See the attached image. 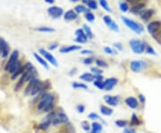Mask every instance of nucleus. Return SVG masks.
I'll return each mask as SVG.
<instances>
[{
  "label": "nucleus",
  "mask_w": 161,
  "mask_h": 133,
  "mask_svg": "<svg viewBox=\"0 0 161 133\" xmlns=\"http://www.w3.org/2000/svg\"><path fill=\"white\" fill-rule=\"evenodd\" d=\"M91 72L93 75H98V74H103V71L101 69H99L98 67H92L91 68Z\"/></svg>",
  "instance_id": "39"
},
{
  "label": "nucleus",
  "mask_w": 161,
  "mask_h": 133,
  "mask_svg": "<svg viewBox=\"0 0 161 133\" xmlns=\"http://www.w3.org/2000/svg\"><path fill=\"white\" fill-rule=\"evenodd\" d=\"M148 67V64L146 62L141 60H134L132 61L130 63V68L134 72H141Z\"/></svg>",
  "instance_id": "5"
},
{
  "label": "nucleus",
  "mask_w": 161,
  "mask_h": 133,
  "mask_svg": "<svg viewBox=\"0 0 161 133\" xmlns=\"http://www.w3.org/2000/svg\"><path fill=\"white\" fill-rule=\"evenodd\" d=\"M47 14L53 19H57L60 18L64 14V10L62 7L59 6H50L47 9Z\"/></svg>",
  "instance_id": "6"
},
{
  "label": "nucleus",
  "mask_w": 161,
  "mask_h": 133,
  "mask_svg": "<svg viewBox=\"0 0 161 133\" xmlns=\"http://www.w3.org/2000/svg\"><path fill=\"white\" fill-rule=\"evenodd\" d=\"M55 97L50 93H45L39 99V102L37 105L38 109L43 111L44 113H50L55 107Z\"/></svg>",
  "instance_id": "2"
},
{
  "label": "nucleus",
  "mask_w": 161,
  "mask_h": 133,
  "mask_svg": "<svg viewBox=\"0 0 161 133\" xmlns=\"http://www.w3.org/2000/svg\"><path fill=\"white\" fill-rule=\"evenodd\" d=\"M121 19H122L123 22L125 24V25L129 29H131L132 30H133L134 32H136L137 34H141V33L143 31V27L141 25V24L137 23L136 22H134V21H133L131 19H129L127 17H124V16H122V17H121Z\"/></svg>",
  "instance_id": "3"
},
{
  "label": "nucleus",
  "mask_w": 161,
  "mask_h": 133,
  "mask_svg": "<svg viewBox=\"0 0 161 133\" xmlns=\"http://www.w3.org/2000/svg\"><path fill=\"white\" fill-rule=\"evenodd\" d=\"M99 3L100 6L103 8V9H104L105 11L109 12V13L112 12L111 8H110V6H109V5H108V3L107 0H99Z\"/></svg>",
  "instance_id": "27"
},
{
  "label": "nucleus",
  "mask_w": 161,
  "mask_h": 133,
  "mask_svg": "<svg viewBox=\"0 0 161 133\" xmlns=\"http://www.w3.org/2000/svg\"><path fill=\"white\" fill-rule=\"evenodd\" d=\"M45 2L47 3V4H49V5H52L55 3V0H45Z\"/></svg>",
  "instance_id": "54"
},
{
  "label": "nucleus",
  "mask_w": 161,
  "mask_h": 133,
  "mask_svg": "<svg viewBox=\"0 0 161 133\" xmlns=\"http://www.w3.org/2000/svg\"><path fill=\"white\" fill-rule=\"evenodd\" d=\"M145 8V4L143 3H138V4H135L133 6L131 7V9H130V12L132 14H140L141 11H143V9Z\"/></svg>",
  "instance_id": "17"
},
{
  "label": "nucleus",
  "mask_w": 161,
  "mask_h": 133,
  "mask_svg": "<svg viewBox=\"0 0 161 133\" xmlns=\"http://www.w3.org/2000/svg\"><path fill=\"white\" fill-rule=\"evenodd\" d=\"M19 51L18 50H14L12 52V54L10 55V57H9V60H8V62L6 63L5 64V70L8 72V70L10 69L11 66L15 63V62H17L19 59Z\"/></svg>",
  "instance_id": "11"
},
{
  "label": "nucleus",
  "mask_w": 161,
  "mask_h": 133,
  "mask_svg": "<svg viewBox=\"0 0 161 133\" xmlns=\"http://www.w3.org/2000/svg\"><path fill=\"white\" fill-rule=\"evenodd\" d=\"M104 51H105V53H107L108 55H115L116 53L115 50H113V49L111 47H104Z\"/></svg>",
  "instance_id": "41"
},
{
  "label": "nucleus",
  "mask_w": 161,
  "mask_h": 133,
  "mask_svg": "<svg viewBox=\"0 0 161 133\" xmlns=\"http://www.w3.org/2000/svg\"><path fill=\"white\" fill-rule=\"evenodd\" d=\"M153 14H154V11H153L152 9H147V10L141 11L140 13V16L143 21H148L153 15Z\"/></svg>",
  "instance_id": "18"
},
{
  "label": "nucleus",
  "mask_w": 161,
  "mask_h": 133,
  "mask_svg": "<svg viewBox=\"0 0 161 133\" xmlns=\"http://www.w3.org/2000/svg\"><path fill=\"white\" fill-rule=\"evenodd\" d=\"M104 83H105V88L104 90L106 91H110L114 88L115 86L117 85L118 83V80L116 79V78H109V79H107L106 80H104Z\"/></svg>",
  "instance_id": "13"
},
{
  "label": "nucleus",
  "mask_w": 161,
  "mask_h": 133,
  "mask_svg": "<svg viewBox=\"0 0 161 133\" xmlns=\"http://www.w3.org/2000/svg\"><path fill=\"white\" fill-rule=\"evenodd\" d=\"M139 100L141 101V104H145V101H146V99H145V97L142 94H139Z\"/></svg>",
  "instance_id": "49"
},
{
  "label": "nucleus",
  "mask_w": 161,
  "mask_h": 133,
  "mask_svg": "<svg viewBox=\"0 0 161 133\" xmlns=\"http://www.w3.org/2000/svg\"><path fill=\"white\" fill-rule=\"evenodd\" d=\"M9 50H10V47H9V45L7 44V42L5 40V42L3 44V47H2V52H1V55L5 58L8 56L9 55Z\"/></svg>",
  "instance_id": "24"
},
{
  "label": "nucleus",
  "mask_w": 161,
  "mask_h": 133,
  "mask_svg": "<svg viewBox=\"0 0 161 133\" xmlns=\"http://www.w3.org/2000/svg\"><path fill=\"white\" fill-rule=\"evenodd\" d=\"M5 42V39L0 38V55H1V52H2V47H3V44Z\"/></svg>",
  "instance_id": "51"
},
{
  "label": "nucleus",
  "mask_w": 161,
  "mask_h": 133,
  "mask_svg": "<svg viewBox=\"0 0 161 133\" xmlns=\"http://www.w3.org/2000/svg\"><path fill=\"white\" fill-rule=\"evenodd\" d=\"M114 47L116 49H117V50H123V45L121 43H114Z\"/></svg>",
  "instance_id": "46"
},
{
  "label": "nucleus",
  "mask_w": 161,
  "mask_h": 133,
  "mask_svg": "<svg viewBox=\"0 0 161 133\" xmlns=\"http://www.w3.org/2000/svg\"><path fill=\"white\" fill-rule=\"evenodd\" d=\"M125 104L130 107L132 108V109H136L137 107H138L139 104H138V100L133 97H129L125 99Z\"/></svg>",
  "instance_id": "16"
},
{
  "label": "nucleus",
  "mask_w": 161,
  "mask_h": 133,
  "mask_svg": "<svg viewBox=\"0 0 161 133\" xmlns=\"http://www.w3.org/2000/svg\"><path fill=\"white\" fill-rule=\"evenodd\" d=\"M94 62H95V59H94V57H92V56L87 57V58H85V59L83 60V63L86 64V65H90V64H91Z\"/></svg>",
  "instance_id": "40"
},
{
  "label": "nucleus",
  "mask_w": 161,
  "mask_h": 133,
  "mask_svg": "<svg viewBox=\"0 0 161 133\" xmlns=\"http://www.w3.org/2000/svg\"><path fill=\"white\" fill-rule=\"evenodd\" d=\"M94 80H103L102 74H98V75H94Z\"/></svg>",
  "instance_id": "50"
},
{
  "label": "nucleus",
  "mask_w": 161,
  "mask_h": 133,
  "mask_svg": "<svg viewBox=\"0 0 161 133\" xmlns=\"http://www.w3.org/2000/svg\"><path fill=\"white\" fill-rule=\"evenodd\" d=\"M88 117L91 120H98V119H99V115L96 113H91L90 114H89Z\"/></svg>",
  "instance_id": "43"
},
{
  "label": "nucleus",
  "mask_w": 161,
  "mask_h": 133,
  "mask_svg": "<svg viewBox=\"0 0 161 133\" xmlns=\"http://www.w3.org/2000/svg\"><path fill=\"white\" fill-rule=\"evenodd\" d=\"M82 1H83V4L87 5V4H88V2L90 1V0H82Z\"/></svg>",
  "instance_id": "55"
},
{
  "label": "nucleus",
  "mask_w": 161,
  "mask_h": 133,
  "mask_svg": "<svg viewBox=\"0 0 161 133\" xmlns=\"http://www.w3.org/2000/svg\"><path fill=\"white\" fill-rule=\"evenodd\" d=\"M158 35H159V37H160V38H161V30H160V31H159V33H158Z\"/></svg>",
  "instance_id": "57"
},
{
  "label": "nucleus",
  "mask_w": 161,
  "mask_h": 133,
  "mask_svg": "<svg viewBox=\"0 0 161 133\" xmlns=\"http://www.w3.org/2000/svg\"><path fill=\"white\" fill-rule=\"evenodd\" d=\"M83 30H84V32H85V34H86L88 38H93V33H92L91 29L89 27L88 25H86V24H84V25H83Z\"/></svg>",
  "instance_id": "29"
},
{
  "label": "nucleus",
  "mask_w": 161,
  "mask_h": 133,
  "mask_svg": "<svg viewBox=\"0 0 161 133\" xmlns=\"http://www.w3.org/2000/svg\"><path fill=\"white\" fill-rule=\"evenodd\" d=\"M76 110H77L78 113H84V111H85V106H84L83 105H78L76 106Z\"/></svg>",
  "instance_id": "44"
},
{
  "label": "nucleus",
  "mask_w": 161,
  "mask_h": 133,
  "mask_svg": "<svg viewBox=\"0 0 161 133\" xmlns=\"http://www.w3.org/2000/svg\"><path fill=\"white\" fill-rule=\"evenodd\" d=\"M91 129H92L91 131H94L96 133H100L102 131V125H101L100 123H99V122H94L91 124Z\"/></svg>",
  "instance_id": "26"
},
{
  "label": "nucleus",
  "mask_w": 161,
  "mask_h": 133,
  "mask_svg": "<svg viewBox=\"0 0 161 133\" xmlns=\"http://www.w3.org/2000/svg\"><path fill=\"white\" fill-rule=\"evenodd\" d=\"M56 114H57L58 116V118L60 119L61 122L62 123H66L69 122V118H68V116L64 113V111H60V112H57L56 113Z\"/></svg>",
  "instance_id": "25"
},
{
  "label": "nucleus",
  "mask_w": 161,
  "mask_h": 133,
  "mask_svg": "<svg viewBox=\"0 0 161 133\" xmlns=\"http://www.w3.org/2000/svg\"><path fill=\"white\" fill-rule=\"evenodd\" d=\"M74 11L75 13L78 14H86L88 12H90V10L88 9V8L83 5H76L75 8H74Z\"/></svg>",
  "instance_id": "23"
},
{
  "label": "nucleus",
  "mask_w": 161,
  "mask_h": 133,
  "mask_svg": "<svg viewBox=\"0 0 161 133\" xmlns=\"http://www.w3.org/2000/svg\"><path fill=\"white\" fill-rule=\"evenodd\" d=\"M80 49V45H72V46H67V47H63L60 48V53L62 54H66V53H70L72 51H76Z\"/></svg>",
  "instance_id": "14"
},
{
  "label": "nucleus",
  "mask_w": 161,
  "mask_h": 133,
  "mask_svg": "<svg viewBox=\"0 0 161 133\" xmlns=\"http://www.w3.org/2000/svg\"><path fill=\"white\" fill-rule=\"evenodd\" d=\"M76 72H77V69L74 68V69H72V70L69 72V74H70V75H72V74H75Z\"/></svg>",
  "instance_id": "53"
},
{
  "label": "nucleus",
  "mask_w": 161,
  "mask_h": 133,
  "mask_svg": "<svg viewBox=\"0 0 161 133\" xmlns=\"http://www.w3.org/2000/svg\"><path fill=\"white\" fill-rule=\"evenodd\" d=\"M77 17H78V14L75 13L74 10H68L67 12L64 14V19L67 22L74 21L75 19H77Z\"/></svg>",
  "instance_id": "15"
},
{
  "label": "nucleus",
  "mask_w": 161,
  "mask_h": 133,
  "mask_svg": "<svg viewBox=\"0 0 161 133\" xmlns=\"http://www.w3.org/2000/svg\"><path fill=\"white\" fill-rule=\"evenodd\" d=\"M129 3H132V4H138L140 3L141 0H127Z\"/></svg>",
  "instance_id": "52"
},
{
  "label": "nucleus",
  "mask_w": 161,
  "mask_h": 133,
  "mask_svg": "<svg viewBox=\"0 0 161 133\" xmlns=\"http://www.w3.org/2000/svg\"><path fill=\"white\" fill-rule=\"evenodd\" d=\"M75 42L79 43V44H84L87 42L88 38L85 34V32L83 30V29H77L75 30Z\"/></svg>",
  "instance_id": "10"
},
{
  "label": "nucleus",
  "mask_w": 161,
  "mask_h": 133,
  "mask_svg": "<svg viewBox=\"0 0 161 133\" xmlns=\"http://www.w3.org/2000/svg\"><path fill=\"white\" fill-rule=\"evenodd\" d=\"M116 125L119 128H125L128 125V122L125 120H117L115 122Z\"/></svg>",
  "instance_id": "34"
},
{
  "label": "nucleus",
  "mask_w": 161,
  "mask_h": 133,
  "mask_svg": "<svg viewBox=\"0 0 161 133\" xmlns=\"http://www.w3.org/2000/svg\"><path fill=\"white\" fill-rule=\"evenodd\" d=\"M72 87L74 88H80V89H88V87L84 84V83H80V82H72Z\"/></svg>",
  "instance_id": "31"
},
{
  "label": "nucleus",
  "mask_w": 161,
  "mask_h": 133,
  "mask_svg": "<svg viewBox=\"0 0 161 133\" xmlns=\"http://www.w3.org/2000/svg\"><path fill=\"white\" fill-rule=\"evenodd\" d=\"M130 124H131V126H138L141 124V122L138 118V116H137L135 113H133V115H132Z\"/></svg>",
  "instance_id": "28"
},
{
  "label": "nucleus",
  "mask_w": 161,
  "mask_h": 133,
  "mask_svg": "<svg viewBox=\"0 0 161 133\" xmlns=\"http://www.w3.org/2000/svg\"><path fill=\"white\" fill-rule=\"evenodd\" d=\"M82 55H93V51L90 49H84L82 51Z\"/></svg>",
  "instance_id": "47"
},
{
  "label": "nucleus",
  "mask_w": 161,
  "mask_h": 133,
  "mask_svg": "<svg viewBox=\"0 0 161 133\" xmlns=\"http://www.w3.org/2000/svg\"><path fill=\"white\" fill-rule=\"evenodd\" d=\"M85 19L88 21V22H92L94 20H95V16L91 12H88L85 14Z\"/></svg>",
  "instance_id": "37"
},
{
  "label": "nucleus",
  "mask_w": 161,
  "mask_h": 133,
  "mask_svg": "<svg viewBox=\"0 0 161 133\" xmlns=\"http://www.w3.org/2000/svg\"><path fill=\"white\" fill-rule=\"evenodd\" d=\"M22 67V62L20 61V60H18L17 62H15L11 67H10V69L8 70V72L9 73H11V74H14L15 72H17L19 69H21Z\"/></svg>",
  "instance_id": "19"
},
{
  "label": "nucleus",
  "mask_w": 161,
  "mask_h": 133,
  "mask_svg": "<svg viewBox=\"0 0 161 133\" xmlns=\"http://www.w3.org/2000/svg\"><path fill=\"white\" fill-rule=\"evenodd\" d=\"M89 9H91V10H96L97 7H98V3L95 0H90V1L88 2L87 4Z\"/></svg>",
  "instance_id": "36"
},
{
  "label": "nucleus",
  "mask_w": 161,
  "mask_h": 133,
  "mask_svg": "<svg viewBox=\"0 0 161 133\" xmlns=\"http://www.w3.org/2000/svg\"><path fill=\"white\" fill-rule=\"evenodd\" d=\"M104 100L110 106H116L120 103V97L118 96H105Z\"/></svg>",
  "instance_id": "12"
},
{
  "label": "nucleus",
  "mask_w": 161,
  "mask_h": 133,
  "mask_svg": "<svg viewBox=\"0 0 161 133\" xmlns=\"http://www.w3.org/2000/svg\"><path fill=\"white\" fill-rule=\"evenodd\" d=\"M145 52L148 53V54H150V55H156V51L153 49L150 46L147 45V44H145Z\"/></svg>",
  "instance_id": "38"
},
{
  "label": "nucleus",
  "mask_w": 161,
  "mask_h": 133,
  "mask_svg": "<svg viewBox=\"0 0 161 133\" xmlns=\"http://www.w3.org/2000/svg\"><path fill=\"white\" fill-rule=\"evenodd\" d=\"M99 110H100V113L103 115H106V116H109V115H111L113 113V109H112V108H110L109 106L100 105Z\"/></svg>",
  "instance_id": "22"
},
{
  "label": "nucleus",
  "mask_w": 161,
  "mask_h": 133,
  "mask_svg": "<svg viewBox=\"0 0 161 133\" xmlns=\"http://www.w3.org/2000/svg\"><path fill=\"white\" fill-rule=\"evenodd\" d=\"M95 63L100 68H107L108 66L107 62H105L104 60H101V59H95Z\"/></svg>",
  "instance_id": "35"
},
{
  "label": "nucleus",
  "mask_w": 161,
  "mask_h": 133,
  "mask_svg": "<svg viewBox=\"0 0 161 133\" xmlns=\"http://www.w3.org/2000/svg\"><path fill=\"white\" fill-rule=\"evenodd\" d=\"M82 128L85 130V131H89L91 130V126H90V124H89L88 122H82Z\"/></svg>",
  "instance_id": "42"
},
{
  "label": "nucleus",
  "mask_w": 161,
  "mask_h": 133,
  "mask_svg": "<svg viewBox=\"0 0 161 133\" xmlns=\"http://www.w3.org/2000/svg\"><path fill=\"white\" fill-rule=\"evenodd\" d=\"M47 83L42 82L38 79L31 80L29 81L27 87L24 90V95L25 96H39L46 93L45 91L47 89L46 87Z\"/></svg>",
  "instance_id": "1"
},
{
  "label": "nucleus",
  "mask_w": 161,
  "mask_h": 133,
  "mask_svg": "<svg viewBox=\"0 0 161 133\" xmlns=\"http://www.w3.org/2000/svg\"><path fill=\"white\" fill-rule=\"evenodd\" d=\"M58 47V44L57 43H53V44H51V45H49L48 46V49H49V50H55V49Z\"/></svg>",
  "instance_id": "48"
},
{
  "label": "nucleus",
  "mask_w": 161,
  "mask_h": 133,
  "mask_svg": "<svg viewBox=\"0 0 161 133\" xmlns=\"http://www.w3.org/2000/svg\"><path fill=\"white\" fill-rule=\"evenodd\" d=\"M129 44L135 54H142L145 51V43L141 42L139 39H132Z\"/></svg>",
  "instance_id": "4"
},
{
  "label": "nucleus",
  "mask_w": 161,
  "mask_h": 133,
  "mask_svg": "<svg viewBox=\"0 0 161 133\" xmlns=\"http://www.w3.org/2000/svg\"><path fill=\"white\" fill-rule=\"evenodd\" d=\"M103 21L104 22L106 23V25L113 31L115 32H119V27L118 25L116 24V22H115L114 21H113V19L110 17L109 15H105L103 17Z\"/></svg>",
  "instance_id": "8"
},
{
  "label": "nucleus",
  "mask_w": 161,
  "mask_h": 133,
  "mask_svg": "<svg viewBox=\"0 0 161 133\" xmlns=\"http://www.w3.org/2000/svg\"><path fill=\"white\" fill-rule=\"evenodd\" d=\"M93 85L100 90H104V88H105V83L103 80H94Z\"/></svg>",
  "instance_id": "33"
},
{
  "label": "nucleus",
  "mask_w": 161,
  "mask_h": 133,
  "mask_svg": "<svg viewBox=\"0 0 161 133\" xmlns=\"http://www.w3.org/2000/svg\"><path fill=\"white\" fill-rule=\"evenodd\" d=\"M160 28H161V22L159 21H153L150 22L147 26V30L151 35H155L156 33H158Z\"/></svg>",
  "instance_id": "9"
},
{
  "label": "nucleus",
  "mask_w": 161,
  "mask_h": 133,
  "mask_svg": "<svg viewBox=\"0 0 161 133\" xmlns=\"http://www.w3.org/2000/svg\"><path fill=\"white\" fill-rule=\"evenodd\" d=\"M33 56L35 57V59L40 63V64H41L42 66H43V67H45L47 70H48V69H49V66H48V64H47V63L43 59V58L41 57V56H40L39 55H38L37 53H33Z\"/></svg>",
  "instance_id": "21"
},
{
  "label": "nucleus",
  "mask_w": 161,
  "mask_h": 133,
  "mask_svg": "<svg viewBox=\"0 0 161 133\" xmlns=\"http://www.w3.org/2000/svg\"><path fill=\"white\" fill-rule=\"evenodd\" d=\"M124 133H136V130L133 128H125L124 130Z\"/></svg>",
  "instance_id": "45"
},
{
  "label": "nucleus",
  "mask_w": 161,
  "mask_h": 133,
  "mask_svg": "<svg viewBox=\"0 0 161 133\" xmlns=\"http://www.w3.org/2000/svg\"><path fill=\"white\" fill-rule=\"evenodd\" d=\"M80 79L86 82H92L94 81V75L91 72H85L80 76Z\"/></svg>",
  "instance_id": "20"
},
{
  "label": "nucleus",
  "mask_w": 161,
  "mask_h": 133,
  "mask_svg": "<svg viewBox=\"0 0 161 133\" xmlns=\"http://www.w3.org/2000/svg\"><path fill=\"white\" fill-rule=\"evenodd\" d=\"M38 31L40 32H45V33H50V32H54L55 30L53 28H49V27H45V26H41V27H39L36 29Z\"/></svg>",
  "instance_id": "32"
},
{
  "label": "nucleus",
  "mask_w": 161,
  "mask_h": 133,
  "mask_svg": "<svg viewBox=\"0 0 161 133\" xmlns=\"http://www.w3.org/2000/svg\"><path fill=\"white\" fill-rule=\"evenodd\" d=\"M90 133H96V132H94V131H91Z\"/></svg>",
  "instance_id": "58"
},
{
  "label": "nucleus",
  "mask_w": 161,
  "mask_h": 133,
  "mask_svg": "<svg viewBox=\"0 0 161 133\" xmlns=\"http://www.w3.org/2000/svg\"><path fill=\"white\" fill-rule=\"evenodd\" d=\"M119 9L121 12H123V13H126L129 11V5L126 2H123V1H121L119 3Z\"/></svg>",
  "instance_id": "30"
},
{
  "label": "nucleus",
  "mask_w": 161,
  "mask_h": 133,
  "mask_svg": "<svg viewBox=\"0 0 161 133\" xmlns=\"http://www.w3.org/2000/svg\"><path fill=\"white\" fill-rule=\"evenodd\" d=\"M71 2H74V3H75V2H78V1H80V0H70Z\"/></svg>",
  "instance_id": "56"
},
{
  "label": "nucleus",
  "mask_w": 161,
  "mask_h": 133,
  "mask_svg": "<svg viewBox=\"0 0 161 133\" xmlns=\"http://www.w3.org/2000/svg\"><path fill=\"white\" fill-rule=\"evenodd\" d=\"M39 51V54L42 55V56L45 58V59L48 63H50L53 66L57 67V66H58V63H57V61H56V59H55V57L53 55H51L49 52H47V50H45V49H42V48H40Z\"/></svg>",
  "instance_id": "7"
}]
</instances>
